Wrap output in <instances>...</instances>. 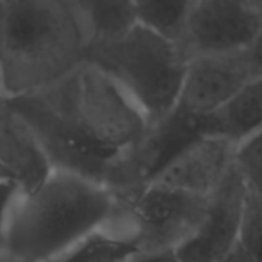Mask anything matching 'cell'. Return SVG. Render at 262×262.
Returning <instances> with one entry per match:
<instances>
[{
	"instance_id": "17",
	"label": "cell",
	"mask_w": 262,
	"mask_h": 262,
	"mask_svg": "<svg viewBox=\"0 0 262 262\" xmlns=\"http://www.w3.org/2000/svg\"><path fill=\"white\" fill-rule=\"evenodd\" d=\"M237 244L251 262H262V196L245 194Z\"/></svg>"
},
{
	"instance_id": "5",
	"label": "cell",
	"mask_w": 262,
	"mask_h": 262,
	"mask_svg": "<svg viewBox=\"0 0 262 262\" xmlns=\"http://www.w3.org/2000/svg\"><path fill=\"white\" fill-rule=\"evenodd\" d=\"M208 201L148 181L133 196L117 201L106 228L129 241L139 253H174L204 221Z\"/></svg>"
},
{
	"instance_id": "10",
	"label": "cell",
	"mask_w": 262,
	"mask_h": 262,
	"mask_svg": "<svg viewBox=\"0 0 262 262\" xmlns=\"http://www.w3.org/2000/svg\"><path fill=\"white\" fill-rule=\"evenodd\" d=\"M245 194V187L233 168L210 196L205 217L198 230L174 251L178 262H217L230 253L239 239Z\"/></svg>"
},
{
	"instance_id": "23",
	"label": "cell",
	"mask_w": 262,
	"mask_h": 262,
	"mask_svg": "<svg viewBox=\"0 0 262 262\" xmlns=\"http://www.w3.org/2000/svg\"><path fill=\"white\" fill-rule=\"evenodd\" d=\"M0 181H8V178L5 176V173L2 170H0Z\"/></svg>"
},
{
	"instance_id": "20",
	"label": "cell",
	"mask_w": 262,
	"mask_h": 262,
	"mask_svg": "<svg viewBox=\"0 0 262 262\" xmlns=\"http://www.w3.org/2000/svg\"><path fill=\"white\" fill-rule=\"evenodd\" d=\"M217 262H251L250 257L247 256V253L242 250V247L239 244H236L233 247V250L230 253H227L222 259H219Z\"/></svg>"
},
{
	"instance_id": "24",
	"label": "cell",
	"mask_w": 262,
	"mask_h": 262,
	"mask_svg": "<svg viewBox=\"0 0 262 262\" xmlns=\"http://www.w3.org/2000/svg\"><path fill=\"white\" fill-rule=\"evenodd\" d=\"M0 262H8V260H5V259H4L2 256H0Z\"/></svg>"
},
{
	"instance_id": "8",
	"label": "cell",
	"mask_w": 262,
	"mask_h": 262,
	"mask_svg": "<svg viewBox=\"0 0 262 262\" xmlns=\"http://www.w3.org/2000/svg\"><path fill=\"white\" fill-rule=\"evenodd\" d=\"M262 27L245 0H190L178 43L187 59L254 47Z\"/></svg>"
},
{
	"instance_id": "2",
	"label": "cell",
	"mask_w": 262,
	"mask_h": 262,
	"mask_svg": "<svg viewBox=\"0 0 262 262\" xmlns=\"http://www.w3.org/2000/svg\"><path fill=\"white\" fill-rule=\"evenodd\" d=\"M117 201L102 185L51 171L34 190L17 193L0 256L8 262H51L110 225Z\"/></svg>"
},
{
	"instance_id": "13",
	"label": "cell",
	"mask_w": 262,
	"mask_h": 262,
	"mask_svg": "<svg viewBox=\"0 0 262 262\" xmlns=\"http://www.w3.org/2000/svg\"><path fill=\"white\" fill-rule=\"evenodd\" d=\"M90 45L123 36L138 25L133 0H71Z\"/></svg>"
},
{
	"instance_id": "22",
	"label": "cell",
	"mask_w": 262,
	"mask_h": 262,
	"mask_svg": "<svg viewBox=\"0 0 262 262\" xmlns=\"http://www.w3.org/2000/svg\"><path fill=\"white\" fill-rule=\"evenodd\" d=\"M256 51H257V57H259L260 67H262V37H260V39H259V42L256 43Z\"/></svg>"
},
{
	"instance_id": "4",
	"label": "cell",
	"mask_w": 262,
	"mask_h": 262,
	"mask_svg": "<svg viewBox=\"0 0 262 262\" xmlns=\"http://www.w3.org/2000/svg\"><path fill=\"white\" fill-rule=\"evenodd\" d=\"M37 94L76 133L110 153L138 148L151 129L135 102L86 62Z\"/></svg>"
},
{
	"instance_id": "7",
	"label": "cell",
	"mask_w": 262,
	"mask_h": 262,
	"mask_svg": "<svg viewBox=\"0 0 262 262\" xmlns=\"http://www.w3.org/2000/svg\"><path fill=\"white\" fill-rule=\"evenodd\" d=\"M262 76L256 45L188 59L176 113L201 122Z\"/></svg>"
},
{
	"instance_id": "1",
	"label": "cell",
	"mask_w": 262,
	"mask_h": 262,
	"mask_svg": "<svg viewBox=\"0 0 262 262\" xmlns=\"http://www.w3.org/2000/svg\"><path fill=\"white\" fill-rule=\"evenodd\" d=\"M71 0H0V85L8 97L47 90L86 62Z\"/></svg>"
},
{
	"instance_id": "11",
	"label": "cell",
	"mask_w": 262,
	"mask_h": 262,
	"mask_svg": "<svg viewBox=\"0 0 262 262\" xmlns=\"http://www.w3.org/2000/svg\"><path fill=\"white\" fill-rule=\"evenodd\" d=\"M0 170L20 191L34 190L53 171L33 129L4 94L0 96Z\"/></svg>"
},
{
	"instance_id": "15",
	"label": "cell",
	"mask_w": 262,
	"mask_h": 262,
	"mask_svg": "<svg viewBox=\"0 0 262 262\" xmlns=\"http://www.w3.org/2000/svg\"><path fill=\"white\" fill-rule=\"evenodd\" d=\"M133 7L139 25L178 42L190 0H133Z\"/></svg>"
},
{
	"instance_id": "14",
	"label": "cell",
	"mask_w": 262,
	"mask_h": 262,
	"mask_svg": "<svg viewBox=\"0 0 262 262\" xmlns=\"http://www.w3.org/2000/svg\"><path fill=\"white\" fill-rule=\"evenodd\" d=\"M138 253L129 241L103 228L90 234L51 262H123Z\"/></svg>"
},
{
	"instance_id": "6",
	"label": "cell",
	"mask_w": 262,
	"mask_h": 262,
	"mask_svg": "<svg viewBox=\"0 0 262 262\" xmlns=\"http://www.w3.org/2000/svg\"><path fill=\"white\" fill-rule=\"evenodd\" d=\"M10 100L33 129L53 171L74 174L108 190L128 151L116 155L88 142L67 125L37 93L10 97Z\"/></svg>"
},
{
	"instance_id": "3",
	"label": "cell",
	"mask_w": 262,
	"mask_h": 262,
	"mask_svg": "<svg viewBox=\"0 0 262 262\" xmlns=\"http://www.w3.org/2000/svg\"><path fill=\"white\" fill-rule=\"evenodd\" d=\"M86 63L108 76L155 126L174 111L188 59L176 40L138 24L117 39L90 45Z\"/></svg>"
},
{
	"instance_id": "18",
	"label": "cell",
	"mask_w": 262,
	"mask_h": 262,
	"mask_svg": "<svg viewBox=\"0 0 262 262\" xmlns=\"http://www.w3.org/2000/svg\"><path fill=\"white\" fill-rule=\"evenodd\" d=\"M17 193H19V188L14 182L0 181V248H2V244H4V236H5L10 210H11V205H13Z\"/></svg>"
},
{
	"instance_id": "16",
	"label": "cell",
	"mask_w": 262,
	"mask_h": 262,
	"mask_svg": "<svg viewBox=\"0 0 262 262\" xmlns=\"http://www.w3.org/2000/svg\"><path fill=\"white\" fill-rule=\"evenodd\" d=\"M234 171L247 193L262 196V126L236 142Z\"/></svg>"
},
{
	"instance_id": "9",
	"label": "cell",
	"mask_w": 262,
	"mask_h": 262,
	"mask_svg": "<svg viewBox=\"0 0 262 262\" xmlns=\"http://www.w3.org/2000/svg\"><path fill=\"white\" fill-rule=\"evenodd\" d=\"M236 142L201 133L170 156L151 182L184 193L210 198L234 168Z\"/></svg>"
},
{
	"instance_id": "12",
	"label": "cell",
	"mask_w": 262,
	"mask_h": 262,
	"mask_svg": "<svg viewBox=\"0 0 262 262\" xmlns=\"http://www.w3.org/2000/svg\"><path fill=\"white\" fill-rule=\"evenodd\" d=\"M201 133L239 142L262 126V76L245 85L211 116L199 122Z\"/></svg>"
},
{
	"instance_id": "21",
	"label": "cell",
	"mask_w": 262,
	"mask_h": 262,
	"mask_svg": "<svg viewBox=\"0 0 262 262\" xmlns=\"http://www.w3.org/2000/svg\"><path fill=\"white\" fill-rule=\"evenodd\" d=\"M245 4H247L248 10L251 11V14L256 17V20L262 27V0H245Z\"/></svg>"
},
{
	"instance_id": "19",
	"label": "cell",
	"mask_w": 262,
	"mask_h": 262,
	"mask_svg": "<svg viewBox=\"0 0 262 262\" xmlns=\"http://www.w3.org/2000/svg\"><path fill=\"white\" fill-rule=\"evenodd\" d=\"M123 262H178L174 253H138Z\"/></svg>"
},
{
	"instance_id": "25",
	"label": "cell",
	"mask_w": 262,
	"mask_h": 262,
	"mask_svg": "<svg viewBox=\"0 0 262 262\" xmlns=\"http://www.w3.org/2000/svg\"><path fill=\"white\" fill-rule=\"evenodd\" d=\"M0 96H2V85H0Z\"/></svg>"
}]
</instances>
